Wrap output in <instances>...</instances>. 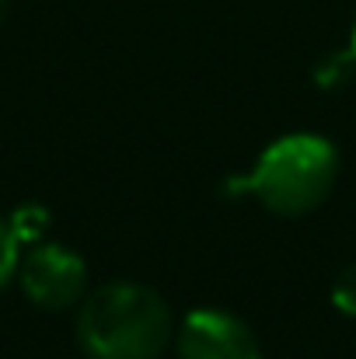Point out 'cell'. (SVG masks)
<instances>
[{
  "instance_id": "9c48e42d",
  "label": "cell",
  "mask_w": 356,
  "mask_h": 359,
  "mask_svg": "<svg viewBox=\"0 0 356 359\" xmlns=\"http://www.w3.org/2000/svg\"><path fill=\"white\" fill-rule=\"evenodd\" d=\"M350 56H353V63H356V25H353V32H350V49H346Z\"/></svg>"
},
{
  "instance_id": "8992f818",
  "label": "cell",
  "mask_w": 356,
  "mask_h": 359,
  "mask_svg": "<svg viewBox=\"0 0 356 359\" xmlns=\"http://www.w3.org/2000/svg\"><path fill=\"white\" fill-rule=\"evenodd\" d=\"M18 262H21V241L14 238L11 224L0 217V290L18 276Z\"/></svg>"
},
{
  "instance_id": "52a82bcc",
  "label": "cell",
  "mask_w": 356,
  "mask_h": 359,
  "mask_svg": "<svg viewBox=\"0 0 356 359\" xmlns=\"http://www.w3.org/2000/svg\"><path fill=\"white\" fill-rule=\"evenodd\" d=\"M332 304L346 314V318H356V262L346 265L336 283H332Z\"/></svg>"
},
{
  "instance_id": "5b68a950",
  "label": "cell",
  "mask_w": 356,
  "mask_h": 359,
  "mask_svg": "<svg viewBox=\"0 0 356 359\" xmlns=\"http://www.w3.org/2000/svg\"><path fill=\"white\" fill-rule=\"evenodd\" d=\"M7 224H11L14 238L21 244H39L46 238V231H49V210L39 206V203H25V206H18L7 217Z\"/></svg>"
},
{
  "instance_id": "ba28073f",
  "label": "cell",
  "mask_w": 356,
  "mask_h": 359,
  "mask_svg": "<svg viewBox=\"0 0 356 359\" xmlns=\"http://www.w3.org/2000/svg\"><path fill=\"white\" fill-rule=\"evenodd\" d=\"M350 67H356L350 53H346V56H332V60H325V63L318 67V74H315L318 88H336V84H343V81L350 77Z\"/></svg>"
},
{
  "instance_id": "6da1fadb",
  "label": "cell",
  "mask_w": 356,
  "mask_h": 359,
  "mask_svg": "<svg viewBox=\"0 0 356 359\" xmlns=\"http://www.w3.org/2000/svg\"><path fill=\"white\" fill-rule=\"evenodd\" d=\"M74 328L88 359H161L175 321L157 290L119 279L84 293Z\"/></svg>"
},
{
  "instance_id": "3957f363",
  "label": "cell",
  "mask_w": 356,
  "mask_h": 359,
  "mask_svg": "<svg viewBox=\"0 0 356 359\" xmlns=\"http://www.w3.org/2000/svg\"><path fill=\"white\" fill-rule=\"evenodd\" d=\"M18 283L35 307L70 311L88 293V265L77 251H70L56 241H39L21 251Z\"/></svg>"
},
{
  "instance_id": "7a4b0ae2",
  "label": "cell",
  "mask_w": 356,
  "mask_h": 359,
  "mask_svg": "<svg viewBox=\"0 0 356 359\" xmlns=\"http://www.w3.org/2000/svg\"><path fill=\"white\" fill-rule=\"evenodd\" d=\"M339 150L318 133H286L272 140L255 168L228 182V192L248 196L276 217H308L336 189Z\"/></svg>"
},
{
  "instance_id": "30bf717a",
  "label": "cell",
  "mask_w": 356,
  "mask_h": 359,
  "mask_svg": "<svg viewBox=\"0 0 356 359\" xmlns=\"http://www.w3.org/2000/svg\"><path fill=\"white\" fill-rule=\"evenodd\" d=\"M7 4H11V0H0V21L7 18Z\"/></svg>"
},
{
  "instance_id": "277c9868",
  "label": "cell",
  "mask_w": 356,
  "mask_h": 359,
  "mask_svg": "<svg viewBox=\"0 0 356 359\" xmlns=\"http://www.w3.org/2000/svg\"><path fill=\"white\" fill-rule=\"evenodd\" d=\"M178 359H262L255 332L231 311H189L175 335Z\"/></svg>"
}]
</instances>
